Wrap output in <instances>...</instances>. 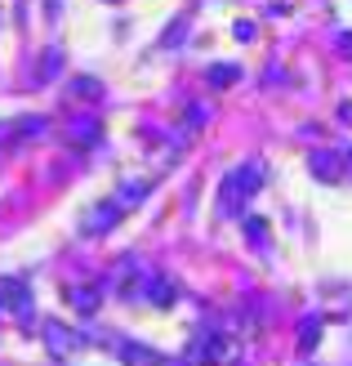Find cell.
<instances>
[{
	"mask_svg": "<svg viewBox=\"0 0 352 366\" xmlns=\"http://www.w3.org/2000/svg\"><path fill=\"white\" fill-rule=\"evenodd\" d=\"M263 188V166L258 161H246V166H232L218 183V214H241L246 201Z\"/></svg>",
	"mask_w": 352,
	"mask_h": 366,
	"instance_id": "cell-1",
	"label": "cell"
},
{
	"mask_svg": "<svg viewBox=\"0 0 352 366\" xmlns=\"http://www.w3.org/2000/svg\"><path fill=\"white\" fill-rule=\"evenodd\" d=\"M188 362L192 366H232L236 362V344L218 331H201L192 344H188Z\"/></svg>",
	"mask_w": 352,
	"mask_h": 366,
	"instance_id": "cell-2",
	"label": "cell"
},
{
	"mask_svg": "<svg viewBox=\"0 0 352 366\" xmlns=\"http://www.w3.org/2000/svg\"><path fill=\"white\" fill-rule=\"evenodd\" d=\"M121 206H125V201H121V197H112V201H99V206H89V214H85V224H81V228H85V237H99V232H112V228L121 224V214H125Z\"/></svg>",
	"mask_w": 352,
	"mask_h": 366,
	"instance_id": "cell-3",
	"label": "cell"
},
{
	"mask_svg": "<svg viewBox=\"0 0 352 366\" xmlns=\"http://www.w3.org/2000/svg\"><path fill=\"white\" fill-rule=\"evenodd\" d=\"M45 344H49L54 357H76L85 349V335L71 331V326H63V322H45Z\"/></svg>",
	"mask_w": 352,
	"mask_h": 366,
	"instance_id": "cell-4",
	"label": "cell"
},
{
	"mask_svg": "<svg viewBox=\"0 0 352 366\" xmlns=\"http://www.w3.org/2000/svg\"><path fill=\"white\" fill-rule=\"evenodd\" d=\"M0 308H9V313L31 322V286L18 282V277H5L0 282Z\"/></svg>",
	"mask_w": 352,
	"mask_h": 366,
	"instance_id": "cell-5",
	"label": "cell"
},
{
	"mask_svg": "<svg viewBox=\"0 0 352 366\" xmlns=\"http://www.w3.org/2000/svg\"><path fill=\"white\" fill-rule=\"evenodd\" d=\"M63 295H67L71 308H81V313H94V308L103 304V282H71Z\"/></svg>",
	"mask_w": 352,
	"mask_h": 366,
	"instance_id": "cell-6",
	"label": "cell"
},
{
	"mask_svg": "<svg viewBox=\"0 0 352 366\" xmlns=\"http://www.w3.org/2000/svg\"><path fill=\"white\" fill-rule=\"evenodd\" d=\"M308 170L317 174L321 183H339L348 166H343V157H339V152H326V148H321V152H312V157H308Z\"/></svg>",
	"mask_w": 352,
	"mask_h": 366,
	"instance_id": "cell-7",
	"label": "cell"
},
{
	"mask_svg": "<svg viewBox=\"0 0 352 366\" xmlns=\"http://www.w3.org/2000/svg\"><path fill=\"white\" fill-rule=\"evenodd\" d=\"M67 99L94 103V99H103V81H94V76H71L67 81Z\"/></svg>",
	"mask_w": 352,
	"mask_h": 366,
	"instance_id": "cell-8",
	"label": "cell"
},
{
	"mask_svg": "<svg viewBox=\"0 0 352 366\" xmlns=\"http://www.w3.org/2000/svg\"><path fill=\"white\" fill-rule=\"evenodd\" d=\"M67 134H71V143H76V148H89V143H99V121L94 117H81V121H71L67 125Z\"/></svg>",
	"mask_w": 352,
	"mask_h": 366,
	"instance_id": "cell-9",
	"label": "cell"
},
{
	"mask_svg": "<svg viewBox=\"0 0 352 366\" xmlns=\"http://www.w3.org/2000/svg\"><path fill=\"white\" fill-rule=\"evenodd\" d=\"M143 290H147V300H152V304H174V300H178V286H174V282H165V277L143 282Z\"/></svg>",
	"mask_w": 352,
	"mask_h": 366,
	"instance_id": "cell-10",
	"label": "cell"
},
{
	"mask_svg": "<svg viewBox=\"0 0 352 366\" xmlns=\"http://www.w3.org/2000/svg\"><path fill=\"white\" fill-rule=\"evenodd\" d=\"M121 362H129V366H152L156 353L143 349V344H121Z\"/></svg>",
	"mask_w": 352,
	"mask_h": 366,
	"instance_id": "cell-11",
	"label": "cell"
},
{
	"mask_svg": "<svg viewBox=\"0 0 352 366\" xmlns=\"http://www.w3.org/2000/svg\"><path fill=\"white\" fill-rule=\"evenodd\" d=\"M236 81H241V71H236L232 63H214V67H210V85H214V89H228V85H236Z\"/></svg>",
	"mask_w": 352,
	"mask_h": 366,
	"instance_id": "cell-12",
	"label": "cell"
},
{
	"mask_svg": "<svg viewBox=\"0 0 352 366\" xmlns=\"http://www.w3.org/2000/svg\"><path fill=\"white\" fill-rule=\"evenodd\" d=\"M59 63H63V54L59 49H45V59H41V71H36V81H54V76H59Z\"/></svg>",
	"mask_w": 352,
	"mask_h": 366,
	"instance_id": "cell-13",
	"label": "cell"
},
{
	"mask_svg": "<svg viewBox=\"0 0 352 366\" xmlns=\"http://www.w3.org/2000/svg\"><path fill=\"white\" fill-rule=\"evenodd\" d=\"M9 130L14 134H49V121L45 117H23V121H14Z\"/></svg>",
	"mask_w": 352,
	"mask_h": 366,
	"instance_id": "cell-14",
	"label": "cell"
},
{
	"mask_svg": "<svg viewBox=\"0 0 352 366\" xmlns=\"http://www.w3.org/2000/svg\"><path fill=\"white\" fill-rule=\"evenodd\" d=\"M312 340H321V322L317 317H303V326H299V349H312Z\"/></svg>",
	"mask_w": 352,
	"mask_h": 366,
	"instance_id": "cell-15",
	"label": "cell"
},
{
	"mask_svg": "<svg viewBox=\"0 0 352 366\" xmlns=\"http://www.w3.org/2000/svg\"><path fill=\"white\" fill-rule=\"evenodd\" d=\"M246 232L254 237V242H258V246H263V242H268V224H263V219H246Z\"/></svg>",
	"mask_w": 352,
	"mask_h": 366,
	"instance_id": "cell-16",
	"label": "cell"
},
{
	"mask_svg": "<svg viewBox=\"0 0 352 366\" xmlns=\"http://www.w3.org/2000/svg\"><path fill=\"white\" fill-rule=\"evenodd\" d=\"M339 49H343V54H352V36H343V41H339Z\"/></svg>",
	"mask_w": 352,
	"mask_h": 366,
	"instance_id": "cell-17",
	"label": "cell"
},
{
	"mask_svg": "<svg viewBox=\"0 0 352 366\" xmlns=\"http://www.w3.org/2000/svg\"><path fill=\"white\" fill-rule=\"evenodd\" d=\"M343 166H348V170H352V152H348V157H343Z\"/></svg>",
	"mask_w": 352,
	"mask_h": 366,
	"instance_id": "cell-18",
	"label": "cell"
},
{
	"mask_svg": "<svg viewBox=\"0 0 352 366\" xmlns=\"http://www.w3.org/2000/svg\"><path fill=\"white\" fill-rule=\"evenodd\" d=\"M112 5H116V0H112Z\"/></svg>",
	"mask_w": 352,
	"mask_h": 366,
	"instance_id": "cell-19",
	"label": "cell"
}]
</instances>
